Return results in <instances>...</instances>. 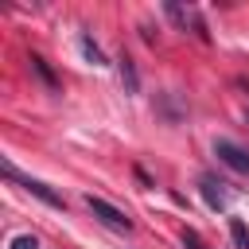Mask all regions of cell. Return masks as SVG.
Segmentation results:
<instances>
[{"mask_svg": "<svg viewBox=\"0 0 249 249\" xmlns=\"http://www.w3.org/2000/svg\"><path fill=\"white\" fill-rule=\"evenodd\" d=\"M86 206H89V210H93V218H101L109 230H124V233L132 230V218H128L124 210H117L113 202H105V198H97V195H86Z\"/></svg>", "mask_w": 249, "mask_h": 249, "instance_id": "6da1fadb", "label": "cell"}, {"mask_svg": "<svg viewBox=\"0 0 249 249\" xmlns=\"http://www.w3.org/2000/svg\"><path fill=\"white\" fill-rule=\"evenodd\" d=\"M4 175H8V179H19V183H23V191H31L35 198H43L47 206H54V210H62V206H66V202H62V195H58V191H51V187H47L43 179H31V175H19V171H16L12 163H4Z\"/></svg>", "mask_w": 249, "mask_h": 249, "instance_id": "7a4b0ae2", "label": "cell"}, {"mask_svg": "<svg viewBox=\"0 0 249 249\" xmlns=\"http://www.w3.org/2000/svg\"><path fill=\"white\" fill-rule=\"evenodd\" d=\"M198 191H202V198H206V206H210V210H230V187H226L218 175H210V171H206V175L198 179Z\"/></svg>", "mask_w": 249, "mask_h": 249, "instance_id": "3957f363", "label": "cell"}, {"mask_svg": "<svg viewBox=\"0 0 249 249\" xmlns=\"http://www.w3.org/2000/svg\"><path fill=\"white\" fill-rule=\"evenodd\" d=\"M214 156H218L226 167H233V171L249 175V152H245L241 144H233V140H214Z\"/></svg>", "mask_w": 249, "mask_h": 249, "instance_id": "277c9868", "label": "cell"}, {"mask_svg": "<svg viewBox=\"0 0 249 249\" xmlns=\"http://www.w3.org/2000/svg\"><path fill=\"white\" fill-rule=\"evenodd\" d=\"M163 12H167L183 31H187V23H191V27H195V35H198V39H206V27H202V19H198L191 8H183V4H163Z\"/></svg>", "mask_w": 249, "mask_h": 249, "instance_id": "5b68a950", "label": "cell"}, {"mask_svg": "<svg viewBox=\"0 0 249 249\" xmlns=\"http://www.w3.org/2000/svg\"><path fill=\"white\" fill-rule=\"evenodd\" d=\"M117 70H121V86H124V93H136V89H140V74H136V62H132L128 54H121V58H117Z\"/></svg>", "mask_w": 249, "mask_h": 249, "instance_id": "8992f818", "label": "cell"}, {"mask_svg": "<svg viewBox=\"0 0 249 249\" xmlns=\"http://www.w3.org/2000/svg\"><path fill=\"white\" fill-rule=\"evenodd\" d=\"M78 47H82V54H86V58H89L93 66H105V54H101V47H97V43H93V39H89L86 31L78 35Z\"/></svg>", "mask_w": 249, "mask_h": 249, "instance_id": "52a82bcc", "label": "cell"}, {"mask_svg": "<svg viewBox=\"0 0 249 249\" xmlns=\"http://www.w3.org/2000/svg\"><path fill=\"white\" fill-rule=\"evenodd\" d=\"M27 62H31V70H35V74H39V82H43V86H47V89H58V82H54V74H51V66H47V62H43V58H39V54H31V58H27Z\"/></svg>", "mask_w": 249, "mask_h": 249, "instance_id": "ba28073f", "label": "cell"}, {"mask_svg": "<svg viewBox=\"0 0 249 249\" xmlns=\"http://www.w3.org/2000/svg\"><path fill=\"white\" fill-rule=\"evenodd\" d=\"M230 237H233V245H237V249H249V230H245V222H241V218H230Z\"/></svg>", "mask_w": 249, "mask_h": 249, "instance_id": "9c48e42d", "label": "cell"}, {"mask_svg": "<svg viewBox=\"0 0 249 249\" xmlns=\"http://www.w3.org/2000/svg\"><path fill=\"white\" fill-rule=\"evenodd\" d=\"M12 249H39V241L31 233H19V237H12Z\"/></svg>", "mask_w": 249, "mask_h": 249, "instance_id": "30bf717a", "label": "cell"}, {"mask_svg": "<svg viewBox=\"0 0 249 249\" xmlns=\"http://www.w3.org/2000/svg\"><path fill=\"white\" fill-rule=\"evenodd\" d=\"M183 245H187V249H206V245L198 241V233H195V230H183Z\"/></svg>", "mask_w": 249, "mask_h": 249, "instance_id": "8fae6325", "label": "cell"}, {"mask_svg": "<svg viewBox=\"0 0 249 249\" xmlns=\"http://www.w3.org/2000/svg\"><path fill=\"white\" fill-rule=\"evenodd\" d=\"M237 86H241V89H249V78H237Z\"/></svg>", "mask_w": 249, "mask_h": 249, "instance_id": "7c38bea8", "label": "cell"}]
</instances>
